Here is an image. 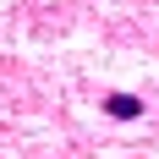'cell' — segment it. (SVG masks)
Returning <instances> with one entry per match:
<instances>
[{"instance_id": "6da1fadb", "label": "cell", "mask_w": 159, "mask_h": 159, "mask_svg": "<svg viewBox=\"0 0 159 159\" xmlns=\"http://www.w3.org/2000/svg\"><path fill=\"white\" fill-rule=\"evenodd\" d=\"M104 115L110 121H137L143 115V99L137 93H104Z\"/></svg>"}]
</instances>
